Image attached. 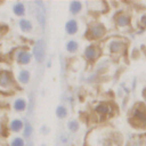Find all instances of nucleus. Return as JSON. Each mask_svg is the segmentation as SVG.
Segmentation results:
<instances>
[{"label": "nucleus", "mask_w": 146, "mask_h": 146, "mask_svg": "<svg viewBox=\"0 0 146 146\" xmlns=\"http://www.w3.org/2000/svg\"><path fill=\"white\" fill-rule=\"evenodd\" d=\"M144 95H145V96H146V89H145V92H144Z\"/></svg>", "instance_id": "b1692460"}, {"label": "nucleus", "mask_w": 146, "mask_h": 146, "mask_svg": "<svg viewBox=\"0 0 146 146\" xmlns=\"http://www.w3.org/2000/svg\"><path fill=\"white\" fill-rule=\"evenodd\" d=\"M110 50L111 52H120L122 51V49L124 48V43L122 41H119V40H113L110 42Z\"/></svg>", "instance_id": "39448f33"}, {"label": "nucleus", "mask_w": 146, "mask_h": 146, "mask_svg": "<svg viewBox=\"0 0 146 146\" xmlns=\"http://www.w3.org/2000/svg\"><path fill=\"white\" fill-rule=\"evenodd\" d=\"M36 16H38V19H39L40 24L43 26L44 25V16H43V14H41L39 10H36Z\"/></svg>", "instance_id": "4be33fe9"}, {"label": "nucleus", "mask_w": 146, "mask_h": 146, "mask_svg": "<svg viewBox=\"0 0 146 146\" xmlns=\"http://www.w3.org/2000/svg\"><path fill=\"white\" fill-rule=\"evenodd\" d=\"M116 23H117L119 26H127L129 24V17H127L124 15H121V16L117 17Z\"/></svg>", "instance_id": "f3484780"}, {"label": "nucleus", "mask_w": 146, "mask_h": 146, "mask_svg": "<svg viewBox=\"0 0 146 146\" xmlns=\"http://www.w3.org/2000/svg\"><path fill=\"white\" fill-rule=\"evenodd\" d=\"M78 128H79V123L76 121H70L68 122V129L71 131H76Z\"/></svg>", "instance_id": "aec40b11"}, {"label": "nucleus", "mask_w": 146, "mask_h": 146, "mask_svg": "<svg viewBox=\"0 0 146 146\" xmlns=\"http://www.w3.org/2000/svg\"><path fill=\"white\" fill-rule=\"evenodd\" d=\"M56 115L58 116V117H65L66 115H67V111H66V108L64 107V106H58L57 108H56Z\"/></svg>", "instance_id": "a211bd4d"}, {"label": "nucleus", "mask_w": 146, "mask_h": 146, "mask_svg": "<svg viewBox=\"0 0 146 146\" xmlns=\"http://www.w3.org/2000/svg\"><path fill=\"white\" fill-rule=\"evenodd\" d=\"M22 128H23V122H22V120L16 119V120H13V121L10 122V130H11V131L18 132V131L22 130Z\"/></svg>", "instance_id": "6e6552de"}, {"label": "nucleus", "mask_w": 146, "mask_h": 146, "mask_svg": "<svg viewBox=\"0 0 146 146\" xmlns=\"http://www.w3.org/2000/svg\"><path fill=\"white\" fill-rule=\"evenodd\" d=\"M98 54H99V51H98V49H97L95 46H89V47H87L86 50H84V56H86V58L89 59V60L96 59V58L98 57Z\"/></svg>", "instance_id": "7ed1b4c3"}, {"label": "nucleus", "mask_w": 146, "mask_h": 146, "mask_svg": "<svg viewBox=\"0 0 146 146\" xmlns=\"http://www.w3.org/2000/svg\"><path fill=\"white\" fill-rule=\"evenodd\" d=\"M13 84H14V80H13V76H11L10 72L1 71L0 72V86H2L5 88H9Z\"/></svg>", "instance_id": "f03ea898"}, {"label": "nucleus", "mask_w": 146, "mask_h": 146, "mask_svg": "<svg viewBox=\"0 0 146 146\" xmlns=\"http://www.w3.org/2000/svg\"><path fill=\"white\" fill-rule=\"evenodd\" d=\"M133 115H135V119L136 120H138V121H140L143 123H146V112L145 111H141L139 108H136Z\"/></svg>", "instance_id": "9b49d317"}, {"label": "nucleus", "mask_w": 146, "mask_h": 146, "mask_svg": "<svg viewBox=\"0 0 146 146\" xmlns=\"http://www.w3.org/2000/svg\"><path fill=\"white\" fill-rule=\"evenodd\" d=\"M18 80L21 83H27L30 80V73L29 71H21L18 75Z\"/></svg>", "instance_id": "2eb2a0df"}, {"label": "nucleus", "mask_w": 146, "mask_h": 146, "mask_svg": "<svg viewBox=\"0 0 146 146\" xmlns=\"http://www.w3.org/2000/svg\"><path fill=\"white\" fill-rule=\"evenodd\" d=\"M19 27H21V30L24 31V32H30V31L32 30V24H31L30 21L23 18V19L19 21Z\"/></svg>", "instance_id": "ddd939ff"}, {"label": "nucleus", "mask_w": 146, "mask_h": 146, "mask_svg": "<svg viewBox=\"0 0 146 146\" xmlns=\"http://www.w3.org/2000/svg\"><path fill=\"white\" fill-rule=\"evenodd\" d=\"M25 107H26V102H25V99L18 98V99H16V100L14 102V108H15L16 111H18V112L24 111Z\"/></svg>", "instance_id": "9d476101"}, {"label": "nucleus", "mask_w": 146, "mask_h": 146, "mask_svg": "<svg viewBox=\"0 0 146 146\" xmlns=\"http://www.w3.org/2000/svg\"><path fill=\"white\" fill-rule=\"evenodd\" d=\"M31 133H32V128H31V125L29 123H26L25 124V128H24V136L25 137H30Z\"/></svg>", "instance_id": "412c9836"}, {"label": "nucleus", "mask_w": 146, "mask_h": 146, "mask_svg": "<svg viewBox=\"0 0 146 146\" xmlns=\"http://www.w3.org/2000/svg\"><path fill=\"white\" fill-rule=\"evenodd\" d=\"M66 50L70 51V52H75L78 50V42L76 41H73V40L68 41L66 43Z\"/></svg>", "instance_id": "dca6fc26"}, {"label": "nucleus", "mask_w": 146, "mask_h": 146, "mask_svg": "<svg viewBox=\"0 0 146 146\" xmlns=\"http://www.w3.org/2000/svg\"><path fill=\"white\" fill-rule=\"evenodd\" d=\"M31 57H32V55H31L29 51L22 50V51H19V52H18V55H17V62H18L19 64L25 65V64L30 63Z\"/></svg>", "instance_id": "20e7f679"}, {"label": "nucleus", "mask_w": 146, "mask_h": 146, "mask_svg": "<svg viewBox=\"0 0 146 146\" xmlns=\"http://www.w3.org/2000/svg\"><path fill=\"white\" fill-rule=\"evenodd\" d=\"M96 112L102 114V115H105V114H108L111 112V107L107 105V104H99L97 107H96Z\"/></svg>", "instance_id": "4468645a"}, {"label": "nucleus", "mask_w": 146, "mask_h": 146, "mask_svg": "<svg viewBox=\"0 0 146 146\" xmlns=\"http://www.w3.org/2000/svg\"><path fill=\"white\" fill-rule=\"evenodd\" d=\"M90 32H91V35H92L94 38H99V36H102V35H104L105 29H104L103 25L97 24V25H95V26L91 27V31H90Z\"/></svg>", "instance_id": "0eeeda50"}, {"label": "nucleus", "mask_w": 146, "mask_h": 146, "mask_svg": "<svg viewBox=\"0 0 146 146\" xmlns=\"http://www.w3.org/2000/svg\"><path fill=\"white\" fill-rule=\"evenodd\" d=\"M81 8H82V5H81L80 1H72L71 5H70V11H71L73 15L80 13Z\"/></svg>", "instance_id": "f8f14e48"}, {"label": "nucleus", "mask_w": 146, "mask_h": 146, "mask_svg": "<svg viewBox=\"0 0 146 146\" xmlns=\"http://www.w3.org/2000/svg\"><path fill=\"white\" fill-rule=\"evenodd\" d=\"M13 11H14V14L17 15V16H23V15L25 14V7H24V5H23L22 2H17V3L14 5Z\"/></svg>", "instance_id": "1a4fd4ad"}, {"label": "nucleus", "mask_w": 146, "mask_h": 146, "mask_svg": "<svg viewBox=\"0 0 146 146\" xmlns=\"http://www.w3.org/2000/svg\"><path fill=\"white\" fill-rule=\"evenodd\" d=\"M33 55L38 63L43 62V59H44V42L42 40L36 41V43L33 48Z\"/></svg>", "instance_id": "f257e3e1"}, {"label": "nucleus", "mask_w": 146, "mask_h": 146, "mask_svg": "<svg viewBox=\"0 0 146 146\" xmlns=\"http://www.w3.org/2000/svg\"><path fill=\"white\" fill-rule=\"evenodd\" d=\"M11 146H24V140L21 138V137H17V138H14L11 144Z\"/></svg>", "instance_id": "6ab92c4d"}, {"label": "nucleus", "mask_w": 146, "mask_h": 146, "mask_svg": "<svg viewBox=\"0 0 146 146\" xmlns=\"http://www.w3.org/2000/svg\"><path fill=\"white\" fill-rule=\"evenodd\" d=\"M65 30H66V32H67L68 34H74V33H76V31H78V23H76V21H75V19L68 21V22L66 23V25H65Z\"/></svg>", "instance_id": "423d86ee"}, {"label": "nucleus", "mask_w": 146, "mask_h": 146, "mask_svg": "<svg viewBox=\"0 0 146 146\" xmlns=\"http://www.w3.org/2000/svg\"><path fill=\"white\" fill-rule=\"evenodd\" d=\"M141 23H143L144 25H146V16H143V17H141Z\"/></svg>", "instance_id": "5701e85b"}]
</instances>
